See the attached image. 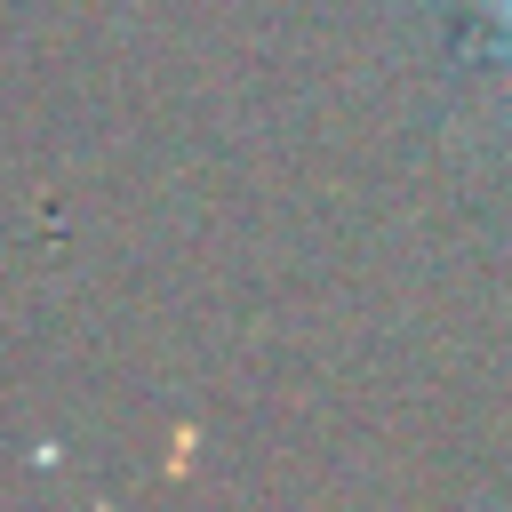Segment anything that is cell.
Here are the masks:
<instances>
[{
	"label": "cell",
	"mask_w": 512,
	"mask_h": 512,
	"mask_svg": "<svg viewBox=\"0 0 512 512\" xmlns=\"http://www.w3.org/2000/svg\"><path fill=\"white\" fill-rule=\"evenodd\" d=\"M480 8H488V16H496V24L512 32V0H480Z\"/></svg>",
	"instance_id": "obj_1"
}]
</instances>
